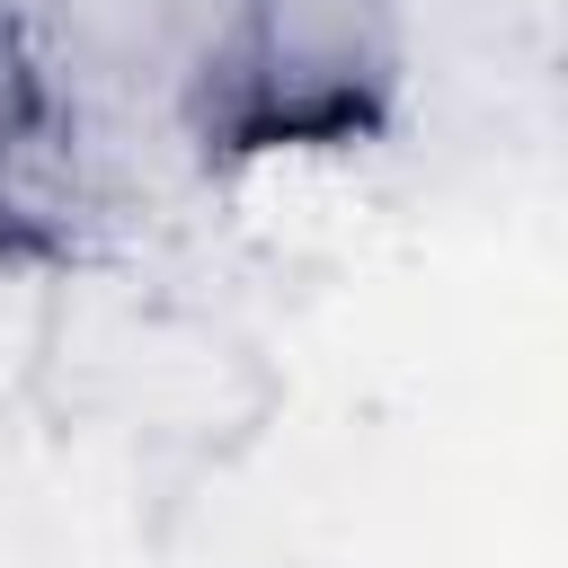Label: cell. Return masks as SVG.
Listing matches in <instances>:
<instances>
[{
    "label": "cell",
    "mask_w": 568,
    "mask_h": 568,
    "mask_svg": "<svg viewBox=\"0 0 568 568\" xmlns=\"http://www.w3.org/2000/svg\"><path fill=\"white\" fill-rule=\"evenodd\" d=\"M36 399H53L71 417H98V426H115V435H133L151 453L222 462L231 444H248L266 426L275 382L204 311H186L169 293H142L124 275L62 266Z\"/></svg>",
    "instance_id": "cell-1"
},
{
    "label": "cell",
    "mask_w": 568,
    "mask_h": 568,
    "mask_svg": "<svg viewBox=\"0 0 568 568\" xmlns=\"http://www.w3.org/2000/svg\"><path fill=\"white\" fill-rule=\"evenodd\" d=\"M408 71V0H231L195 142H364Z\"/></svg>",
    "instance_id": "cell-2"
},
{
    "label": "cell",
    "mask_w": 568,
    "mask_h": 568,
    "mask_svg": "<svg viewBox=\"0 0 568 568\" xmlns=\"http://www.w3.org/2000/svg\"><path fill=\"white\" fill-rule=\"evenodd\" d=\"M62 248L44 240H0V408L36 399L44 346H53V302H62Z\"/></svg>",
    "instance_id": "cell-3"
}]
</instances>
